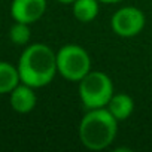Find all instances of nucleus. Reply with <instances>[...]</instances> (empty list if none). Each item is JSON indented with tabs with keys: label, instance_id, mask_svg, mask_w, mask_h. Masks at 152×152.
I'll return each mask as SVG.
<instances>
[{
	"label": "nucleus",
	"instance_id": "7",
	"mask_svg": "<svg viewBox=\"0 0 152 152\" xmlns=\"http://www.w3.org/2000/svg\"><path fill=\"white\" fill-rule=\"evenodd\" d=\"M9 102L11 107L18 113H28L36 107L37 97L34 94V88L27 84H18L11 93H9Z\"/></svg>",
	"mask_w": 152,
	"mask_h": 152
},
{
	"label": "nucleus",
	"instance_id": "1",
	"mask_svg": "<svg viewBox=\"0 0 152 152\" xmlns=\"http://www.w3.org/2000/svg\"><path fill=\"white\" fill-rule=\"evenodd\" d=\"M17 67L23 84L42 88L51 84L58 73L57 54L45 43H33L23 51Z\"/></svg>",
	"mask_w": 152,
	"mask_h": 152
},
{
	"label": "nucleus",
	"instance_id": "11",
	"mask_svg": "<svg viewBox=\"0 0 152 152\" xmlns=\"http://www.w3.org/2000/svg\"><path fill=\"white\" fill-rule=\"evenodd\" d=\"M31 31H30V24L26 23H18L15 21V24L11 27L9 30V39L14 45H27L30 40Z\"/></svg>",
	"mask_w": 152,
	"mask_h": 152
},
{
	"label": "nucleus",
	"instance_id": "13",
	"mask_svg": "<svg viewBox=\"0 0 152 152\" xmlns=\"http://www.w3.org/2000/svg\"><path fill=\"white\" fill-rule=\"evenodd\" d=\"M57 2H60V3H63V5H69V3H73L75 0H57Z\"/></svg>",
	"mask_w": 152,
	"mask_h": 152
},
{
	"label": "nucleus",
	"instance_id": "2",
	"mask_svg": "<svg viewBox=\"0 0 152 152\" xmlns=\"http://www.w3.org/2000/svg\"><path fill=\"white\" fill-rule=\"evenodd\" d=\"M118 119L107 107L90 109L79 124V140L90 151L106 149L116 137Z\"/></svg>",
	"mask_w": 152,
	"mask_h": 152
},
{
	"label": "nucleus",
	"instance_id": "4",
	"mask_svg": "<svg viewBox=\"0 0 152 152\" xmlns=\"http://www.w3.org/2000/svg\"><path fill=\"white\" fill-rule=\"evenodd\" d=\"M57 70L64 79L79 82L85 75L91 72V58L79 45H64L57 52Z\"/></svg>",
	"mask_w": 152,
	"mask_h": 152
},
{
	"label": "nucleus",
	"instance_id": "8",
	"mask_svg": "<svg viewBox=\"0 0 152 152\" xmlns=\"http://www.w3.org/2000/svg\"><path fill=\"white\" fill-rule=\"evenodd\" d=\"M106 107L118 121H125L134 110V102L128 94L118 93L112 96Z\"/></svg>",
	"mask_w": 152,
	"mask_h": 152
},
{
	"label": "nucleus",
	"instance_id": "6",
	"mask_svg": "<svg viewBox=\"0 0 152 152\" xmlns=\"http://www.w3.org/2000/svg\"><path fill=\"white\" fill-rule=\"evenodd\" d=\"M46 11V0H12L11 17L14 21L33 24L39 21Z\"/></svg>",
	"mask_w": 152,
	"mask_h": 152
},
{
	"label": "nucleus",
	"instance_id": "5",
	"mask_svg": "<svg viewBox=\"0 0 152 152\" xmlns=\"http://www.w3.org/2000/svg\"><path fill=\"white\" fill-rule=\"evenodd\" d=\"M110 27L121 37H134L145 27V15L134 6L121 8L112 15Z\"/></svg>",
	"mask_w": 152,
	"mask_h": 152
},
{
	"label": "nucleus",
	"instance_id": "9",
	"mask_svg": "<svg viewBox=\"0 0 152 152\" xmlns=\"http://www.w3.org/2000/svg\"><path fill=\"white\" fill-rule=\"evenodd\" d=\"M18 84H21L18 67L8 61H0V94H9Z\"/></svg>",
	"mask_w": 152,
	"mask_h": 152
},
{
	"label": "nucleus",
	"instance_id": "10",
	"mask_svg": "<svg viewBox=\"0 0 152 152\" xmlns=\"http://www.w3.org/2000/svg\"><path fill=\"white\" fill-rule=\"evenodd\" d=\"M73 15L81 23H91L99 15V0H75Z\"/></svg>",
	"mask_w": 152,
	"mask_h": 152
},
{
	"label": "nucleus",
	"instance_id": "12",
	"mask_svg": "<svg viewBox=\"0 0 152 152\" xmlns=\"http://www.w3.org/2000/svg\"><path fill=\"white\" fill-rule=\"evenodd\" d=\"M99 2H102V3H107V5H113V3H119V2H122V0H99Z\"/></svg>",
	"mask_w": 152,
	"mask_h": 152
},
{
	"label": "nucleus",
	"instance_id": "3",
	"mask_svg": "<svg viewBox=\"0 0 152 152\" xmlns=\"http://www.w3.org/2000/svg\"><path fill=\"white\" fill-rule=\"evenodd\" d=\"M113 96L112 79L99 70H91L79 81V97L87 109L106 107Z\"/></svg>",
	"mask_w": 152,
	"mask_h": 152
}]
</instances>
